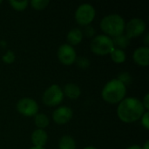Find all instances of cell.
Returning a JSON list of instances; mask_svg holds the SVG:
<instances>
[{
	"mask_svg": "<svg viewBox=\"0 0 149 149\" xmlns=\"http://www.w3.org/2000/svg\"><path fill=\"white\" fill-rule=\"evenodd\" d=\"M34 123L37 128L38 129H45L50 124V120L47 115L44 113H37L34 116Z\"/></svg>",
	"mask_w": 149,
	"mask_h": 149,
	"instance_id": "16",
	"label": "cell"
},
{
	"mask_svg": "<svg viewBox=\"0 0 149 149\" xmlns=\"http://www.w3.org/2000/svg\"><path fill=\"white\" fill-rule=\"evenodd\" d=\"M146 112L141 100L134 97L125 98L117 107V116L124 123H134L141 120Z\"/></svg>",
	"mask_w": 149,
	"mask_h": 149,
	"instance_id": "1",
	"label": "cell"
},
{
	"mask_svg": "<svg viewBox=\"0 0 149 149\" xmlns=\"http://www.w3.org/2000/svg\"><path fill=\"white\" fill-rule=\"evenodd\" d=\"M83 34L86 35L89 38H92V37L94 38L95 37V29L93 26L87 25V26H86V28L83 31Z\"/></svg>",
	"mask_w": 149,
	"mask_h": 149,
	"instance_id": "25",
	"label": "cell"
},
{
	"mask_svg": "<svg viewBox=\"0 0 149 149\" xmlns=\"http://www.w3.org/2000/svg\"><path fill=\"white\" fill-rule=\"evenodd\" d=\"M29 149H45L44 148H37V147H32V148H31Z\"/></svg>",
	"mask_w": 149,
	"mask_h": 149,
	"instance_id": "31",
	"label": "cell"
},
{
	"mask_svg": "<svg viewBox=\"0 0 149 149\" xmlns=\"http://www.w3.org/2000/svg\"><path fill=\"white\" fill-rule=\"evenodd\" d=\"M62 88L58 85H52L43 93L42 101L47 107H56L64 100Z\"/></svg>",
	"mask_w": 149,
	"mask_h": 149,
	"instance_id": "6",
	"label": "cell"
},
{
	"mask_svg": "<svg viewBox=\"0 0 149 149\" xmlns=\"http://www.w3.org/2000/svg\"><path fill=\"white\" fill-rule=\"evenodd\" d=\"M127 86L118 79L109 80L101 91V97L108 104H119L126 98Z\"/></svg>",
	"mask_w": 149,
	"mask_h": 149,
	"instance_id": "2",
	"label": "cell"
},
{
	"mask_svg": "<svg viewBox=\"0 0 149 149\" xmlns=\"http://www.w3.org/2000/svg\"><path fill=\"white\" fill-rule=\"evenodd\" d=\"M119 80H120L125 86L129 85L132 82V77L128 72H122L119 75V77L117 78Z\"/></svg>",
	"mask_w": 149,
	"mask_h": 149,
	"instance_id": "23",
	"label": "cell"
},
{
	"mask_svg": "<svg viewBox=\"0 0 149 149\" xmlns=\"http://www.w3.org/2000/svg\"><path fill=\"white\" fill-rule=\"evenodd\" d=\"M90 49L94 54L105 56L112 52V51L114 49V45L112 38L105 34H100L93 38L90 44Z\"/></svg>",
	"mask_w": 149,
	"mask_h": 149,
	"instance_id": "4",
	"label": "cell"
},
{
	"mask_svg": "<svg viewBox=\"0 0 149 149\" xmlns=\"http://www.w3.org/2000/svg\"><path fill=\"white\" fill-rule=\"evenodd\" d=\"M148 45H149V34L148 33V34L146 35V37H145V46L148 47Z\"/></svg>",
	"mask_w": 149,
	"mask_h": 149,
	"instance_id": "27",
	"label": "cell"
},
{
	"mask_svg": "<svg viewBox=\"0 0 149 149\" xmlns=\"http://www.w3.org/2000/svg\"><path fill=\"white\" fill-rule=\"evenodd\" d=\"M73 115L72 110L65 106H62L54 110L52 113V120L58 125H65L69 122Z\"/></svg>",
	"mask_w": 149,
	"mask_h": 149,
	"instance_id": "10",
	"label": "cell"
},
{
	"mask_svg": "<svg viewBox=\"0 0 149 149\" xmlns=\"http://www.w3.org/2000/svg\"><path fill=\"white\" fill-rule=\"evenodd\" d=\"M58 149H76V142L70 135L61 137L58 141Z\"/></svg>",
	"mask_w": 149,
	"mask_h": 149,
	"instance_id": "15",
	"label": "cell"
},
{
	"mask_svg": "<svg viewBox=\"0 0 149 149\" xmlns=\"http://www.w3.org/2000/svg\"><path fill=\"white\" fill-rule=\"evenodd\" d=\"M83 149H98V148H96L95 147H93V146H89V147H86L85 148H83Z\"/></svg>",
	"mask_w": 149,
	"mask_h": 149,
	"instance_id": "30",
	"label": "cell"
},
{
	"mask_svg": "<svg viewBox=\"0 0 149 149\" xmlns=\"http://www.w3.org/2000/svg\"><path fill=\"white\" fill-rule=\"evenodd\" d=\"M126 22L119 14H109L102 18L100 26L105 35L114 38L124 33Z\"/></svg>",
	"mask_w": 149,
	"mask_h": 149,
	"instance_id": "3",
	"label": "cell"
},
{
	"mask_svg": "<svg viewBox=\"0 0 149 149\" xmlns=\"http://www.w3.org/2000/svg\"><path fill=\"white\" fill-rule=\"evenodd\" d=\"M62 90H63L64 95H65L70 100H77L81 94L80 87L77 84H74V83L66 84Z\"/></svg>",
	"mask_w": 149,
	"mask_h": 149,
	"instance_id": "13",
	"label": "cell"
},
{
	"mask_svg": "<svg viewBox=\"0 0 149 149\" xmlns=\"http://www.w3.org/2000/svg\"><path fill=\"white\" fill-rule=\"evenodd\" d=\"M142 149H149V141H147L144 144V146L141 148Z\"/></svg>",
	"mask_w": 149,
	"mask_h": 149,
	"instance_id": "29",
	"label": "cell"
},
{
	"mask_svg": "<svg viewBox=\"0 0 149 149\" xmlns=\"http://www.w3.org/2000/svg\"><path fill=\"white\" fill-rule=\"evenodd\" d=\"M126 149H142L141 148V146H139V145H133V146H130V147H128Z\"/></svg>",
	"mask_w": 149,
	"mask_h": 149,
	"instance_id": "28",
	"label": "cell"
},
{
	"mask_svg": "<svg viewBox=\"0 0 149 149\" xmlns=\"http://www.w3.org/2000/svg\"><path fill=\"white\" fill-rule=\"evenodd\" d=\"M133 59L138 65L148 66L149 65V47H138L133 53Z\"/></svg>",
	"mask_w": 149,
	"mask_h": 149,
	"instance_id": "11",
	"label": "cell"
},
{
	"mask_svg": "<svg viewBox=\"0 0 149 149\" xmlns=\"http://www.w3.org/2000/svg\"><path fill=\"white\" fill-rule=\"evenodd\" d=\"M141 102H142V105H143V107H144L145 110H146V111H148L149 110V94L148 93H147V94L144 96L143 100H142Z\"/></svg>",
	"mask_w": 149,
	"mask_h": 149,
	"instance_id": "26",
	"label": "cell"
},
{
	"mask_svg": "<svg viewBox=\"0 0 149 149\" xmlns=\"http://www.w3.org/2000/svg\"><path fill=\"white\" fill-rule=\"evenodd\" d=\"M75 63H76V65H77L79 68H82V69L88 68L89 65H90V61H89V59H88L87 58H86V57H79V58H77Z\"/></svg>",
	"mask_w": 149,
	"mask_h": 149,
	"instance_id": "22",
	"label": "cell"
},
{
	"mask_svg": "<svg viewBox=\"0 0 149 149\" xmlns=\"http://www.w3.org/2000/svg\"><path fill=\"white\" fill-rule=\"evenodd\" d=\"M57 56L59 62L64 65H72L75 63L77 58L76 51L73 46L68 44H63L58 47Z\"/></svg>",
	"mask_w": 149,
	"mask_h": 149,
	"instance_id": "9",
	"label": "cell"
},
{
	"mask_svg": "<svg viewBox=\"0 0 149 149\" xmlns=\"http://www.w3.org/2000/svg\"><path fill=\"white\" fill-rule=\"evenodd\" d=\"M38 109L39 107L38 103L31 98H23L17 103V112L25 117L35 116L37 113H38Z\"/></svg>",
	"mask_w": 149,
	"mask_h": 149,
	"instance_id": "8",
	"label": "cell"
},
{
	"mask_svg": "<svg viewBox=\"0 0 149 149\" xmlns=\"http://www.w3.org/2000/svg\"><path fill=\"white\" fill-rule=\"evenodd\" d=\"M96 16L94 7L90 3L80 4L75 11V20L81 26L89 25Z\"/></svg>",
	"mask_w": 149,
	"mask_h": 149,
	"instance_id": "5",
	"label": "cell"
},
{
	"mask_svg": "<svg viewBox=\"0 0 149 149\" xmlns=\"http://www.w3.org/2000/svg\"><path fill=\"white\" fill-rule=\"evenodd\" d=\"M110 56H111V59L116 64H122L127 59L125 52L123 50L117 49V48H114L112 51V52L110 53Z\"/></svg>",
	"mask_w": 149,
	"mask_h": 149,
	"instance_id": "18",
	"label": "cell"
},
{
	"mask_svg": "<svg viewBox=\"0 0 149 149\" xmlns=\"http://www.w3.org/2000/svg\"><path fill=\"white\" fill-rule=\"evenodd\" d=\"M31 141L33 145V147L37 148H44L48 141V135L47 133L45 131V129H38L37 128L31 133Z\"/></svg>",
	"mask_w": 149,
	"mask_h": 149,
	"instance_id": "12",
	"label": "cell"
},
{
	"mask_svg": "<svg viewBox=\"0 0 149 149\" xmlns=\"http://www.w3.org/2000/svg\"><path fill=\"white\" fill-rule=\"evenodd\" d=\"M141 124L142 127L146 129V130H149V113L148 111H146L144 113V114L142 115V117L141 118Z\"/></svg>",
	"mask_w": 149,
	"mask_h": 149,
	"instance_id": "24",
	"label": "cell"
},
{
	"mask_svg": "<svg viewBox=\"0 0 149 149\" xmlns=\"http://www.w3.org/2000/svg\"><path fill=\"white\" fill-rule=\"evenodd\" d=\"M146 31V23L143 19L139 17H134L129 20L126 25L124 31L126 32V36L130 39L134 38L140 37Z\"/></svg>",
	"mask_w": 149,
	"mask_h": 149,
	"instance_id": "7",
	"label": "cell"
},
{
	"mask_svg": "<svg viewBox=\"0 0 149 149\" xmlns=\"http://www.w3.org/2000/svg\"><path fill=\"white\" fill-rule=\"evenodd\" d=\"M49 3L50 2L48 0H31V2H29L31 6L36 10H42L45 9Z\"/></svg>",
	"mask_w": 149,
	"mask_h": 149,
	"instance_id": "20",
	"label": "cell"
},
{
	"mask_svg": "<svg viewBox=\"0 0 149 149\" xmlns=\"http://www.w3.org/2000/svg\"><path fill=\"white\" fill-rule=\"evenodd\" d=\"M2 3V1H1V0H0V3Z\"/></svg>",
	"mask_w": 149,
	"mask_h": 149,
	"instance_id": "32",
	"label": "cell"
},
{
	"mask_svg": "<svg viewBox=\"0 0 149 149\" xmlns=\"http://www.w3.org/2000/svg\"><path fill=\"white\" fill-rule=\"evenodd\" d=\"M9 4L15 10L17 11H22L25 10L28 5H29V1L27 0H23V1H15V0H10Z\"/></svg>",
	"mask_w": 149,
	"mask_h": 149,
	"instance_id": "19",
	"label": "cell"
},
{
	"mask_svg": "<svg viewBox=\"0 0 149 149\" xmlns=\"http://www.w3.org/2000/svg\"><path fill=\"white\" fill-rule=\"evenodd\" d=\"M83 37H84V34H83L82 30H80L79 28H72L67 33L66 39H67L68 45L73 46V45H77L79 43H81Z\"/></svg>",
	"mask_w": 149,
	"mask_h": 149,
	"instance_id": "14",
	"label": "cell"
},
{
	"mask_svg": "<svg viewBox=\"0 0 149 149\" xmlns=\"http://www.w3.org/2000/svg\"><path fill=\"white\" fill-rule=\"evenodd\" d=\"M16 59V56H15V53L11 51V50H7L6 52L3 55L2 57V60L7 64V65H10L12 64Z\"/></svg>",
	"mask_w": 149,
	"mask_h": 149,
	"instance_id": "21",
	"label": "cell"
},
{
	"mask_svg": "<svg viewBox=\"0 0 149 149\" xmlns=\"http://www.w3.org/2000/svg\"><path fill=\"white\" fill-rule=\"evenodd\" d=\"M112 40H113L114 48L123 50L124 48H126L129 45V40L130 39L125 34H121V35H119L117 37L113 38Z\"/></svg>",
	"mask_w": 149,
	"mask_h": 149,
	"instance_id": "17",
	"label": "cell"
}]
</instances>
